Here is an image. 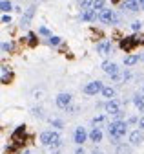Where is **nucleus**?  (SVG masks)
I'll list each match as a JSON object with an SVG mask.
<instances>
[{"instance_id":"30","label":"nucleus","mask_w":144,"mask_h":154,"mask_svg":"<svg viewBox=\"0 0 144 154\" xmlns=\"http://www.w3.org/2000/svg\"><path fill=\"white\" fill-rule=\"evenodd\" d=\"M51 125H55L57 128H62V127H64V123H62V121H59V119H53V121H51Z\"/></svg>"},{"instance_id":"17","label":"nucleus","mask_w":144,"mask_h":154,"mask_svg":"<svg viewBox=\"0 0 144 154\" xmlns=\"http://www.w3.org/2000/svg\"><path fill=\"white\" fill-rule=\"evenodd\" d=\"M11 79H13V73H11V70H7L6 66H2V83H4V85H7Z\"/></svg>"},{"instance_id":"8","label":"nucleus","mask_w":144,"mask_h":154,"mask_svg":"<svg viewBox=\"0 0 144 154\" xmlns=\"http://www.w3.org/2000/svg\"><path fill=\"white\" fill-rule=\"evenodd\" d=\"M95 18H97V15H95V9H93V8H89V9H82V13H80V20L93 22Z\"/></svg>"},{"instance_id":"36","label":"nucleus","mask_w":144,"mask_h":154,"mask_svg":"<svg viewBox=\"0 0 144 154\" xmlns=\"http://www.w3.org/2000/svg\"><path fill=\"white\" fill-rule=\"evenodd\" d=\"M139 4H140V8H144V0H139Z\"/></svg>"},{"instance_id":"15","label":"nucleus","mask_w":144,"mask_h":154,"mask_svg":"<svg viewBox=\"0 0 144 154\" xmlns=\"http://www.w3.org/2000/svg\"><path fill=\"white\" fill-rule=\"evenodd\" d=\"M97 51L100 53V55H108L111 51V42H100L99 46H97Z\"/></svg>"},{"instance_id":"21","label":"nucleus","mask_w":144,"mask_h":154,"mask_svg":"<svg viewBox=\"0 0 144 154\" xmlns=\"http://www.w3.org/2000/svg\"><path fill=\"white\" fill-rule=\"evenodd\" d=\"M104 121H106V116H97V118H93V127H97V128H99Z\"/></svg>"},{"instance_id":"27","label":"nucleus","mask_w":144,"mask_h":154,"mask_svg":"<svg viewBox=\"0 0 144 154\" xmlns=\"http://www.w3.org/2000/svg\"><path fill=\"white\" fill-rule=\"evenodd\" d=\"M2 50H4V51H11V50H13V42H4V44H2Z\"/></svg>"},{"instance_id":"25","label":"nucleus","mask_w":144,"mask_h":154,"mask_svg":"<svg viewBox=\"0 0 144 154\" xmlns=\"http://www.w3.org/2000/svg\"><path fill=\"white\" fill-rule=\"evenodd\" d=\"M49 44H53V46H57V44H60V37H49V41H48Z\"/></svg>"},{"instance_id":"40","label":"nucleus","mask_w":144,"mask_h":154,"mask_svg":"<svg viewBox=\"0 0 144 154\" xmlns=\"http://www.w3.org/2000/svg\"><path fill=\"white\" fill-rule=\"evenodd\" d=\"M142 92H144V86H142Z\"/></svg>"},{"instance_id":"2","label":"nucleus","mask_w":144,"mask_h":154,"mask_svg":"<svg viewBox=\"0 0 144 154\" xmlns=\"http://www.w3.org/2000/svg\"><path fill=\"white\" fill-rule=\"evenodd\" d=\"M60 140V136L57 132H51V130H46V132H42L40 134V141H42V145H48V147H51L55 141H59Z\"/></svg>"},{"instance_id":"23","label":"nucleus","mask_w":144,"mask_h":154,"mask_svg":"<svg viewBox=\"0 0 144 154\" xmlns=\"http://www.w3.org/2000/svg\"><path fill=\"white\" fill-rule=\"evenodd\" d=\"M0 8H2V11H9L11 9V2H9V0H2V4H0Z\"/></svg>"},{"instance_id":"26","label":"nucleus","mask_w":144,"mask_h":154,"mask_svg":"<svg viewBox=\"0 0 144 154\" xmlns=\"http://www.w3.org/2000/svg\"><path fill=\"white\" fill-rule=\"evenodd\" d=\"M27 38H29V46H35V44H37V37H35V33H29Z\"/></svg>"},{"instance_id":"39","label":"nucleus","mask_w":144,"mask_h":154,"mask_svg":"<svg viewBox=\"0 0 144 154\" xmlns=\"http://www.w3.org/2000/svg\"><path fill=\"white\" fill-rule=\"evenodd\" d=\"M53 154H60V152H53Z\"/></svg>"},{"instance_id":"16","label":"nucleus","mask_w":144,"mask_h":154,"mask_svg":"<svg viewBox=\"0 0 144 154\" xmlns=\"http://www.w3.org/2000/svg\"><path fill=\"white\" fill-rule=\"evenodd\" d=\"M133 105H135L140 112L144 110V95H142V94H135V95H133Z\"/></svg>"},{"instance_id":"1","label":"nucleus","mask_w":144,"mask_h":154,"mask_svg":"<svg viewBox=\"0 0 144 154\" xmlns=\"http://www.w3.org/2000/svg\"><path fill=\"white\" fill-rule=\"evenodd\" d=\"M126 130H128V125H126V121H113V123L108 125V134H110V138L115 140V141L120 140V138H124Z\"/></svg>"},{"instance_id":"38","label":"nucleus","mask_w":144,"mask_h":154,"mask_svg":"<svg viewBox=\"0 0 144 154\" xmlns=\"http://www.w3.org/2000/svg\"><path fill=\"white\" fill-rule=\"evenodd\" d=\"M140 59H142V61H144V55H142V57H140Z\"/></svg>"},{"instance_id":"4","label":"nucleus","mask_w":144,"mask_h":154,"mask_svg":"<svg viewBox=\"0 0 144 154\" xmlns=\"http://www.w3.org/2000/svg\"><path fill=\"white\" fill-rule=\"evenodd\" d=\"M102 83L100 81H93V83H88L86 86H84V92L88 94V95H95V94H99V92H102Z\"/></svg>"},{"instance_id":"6","label":"nucleus","mask_w":144,"mask_h":154,"mask_svg":"<svg viewBox=\"0 0 144 154\" xmlns=\"http://www.w3.org/2000/svg\"><path fill=\"white\" fill-rule=\"evenodd\" d=\"M71 103V94H59L57 95V105L59 108H68Z\"/></svg>"},{"instance_id":"10","label":"nucleus","mask_w":144,"mask_h":154,"mask_svg":"<svg viewBox=\"0 0 144 154\" xmlns=\"http://www.w3.org/2000/svg\"><path fill=\"white\" fill-rule=\"evenodd\" d=\"M100 20H102L104 24H110V22H113V20H115V15H113V11H111V9H102V11H100Z\"/></svg>"},{"instance_id":"37","label":"nucleus","mask_w":144,"mask_h":154,"mask_svg":"<svg viewBox=\"0 0 144 154\" xmlns=\"http://www.w3.org/2000/svg\"><path fill=\"white\" fill-rule=\"evenodd\" d=\"M93 154H104V152H100V150H93Z\"/></svg>"},{"instance_id":"7","label":"nucleus","mask_w":144,"mask_h":154,"mask_svg":"<svg viewBox=\"0 0 144 154\" xmlns=\"http://www.w3.org/2000/svg\"><path fill=\"white\" fill-rule=\"evenodd\" d=\"M120 9H128V11H139L140 9V4L139 0H124L120 4Z\"/></svg>"},{"instance_id":"9","label":"nucleus","mask_w":144,"mask_h":154,"mask_svg":"<svg viewBox=\"0 0 144 154\" xmlns=\"http://www.w3.org/2000/svg\"><path fill=\"white\" fill-rule=\"evenodd\" d=\"M102 70L108 73V75H117L119 73V68H117V64L115 63H110V61H106V63H102Z\"/></svg>"},{"instance_id":"31","label":"nucleus","mask_w":144,"mask_h":154,"mask_svg":"<svg viewBox=\"0 0 144 154\" xmlns=\"http://www.w3.org/2000/svg\"><path fill=\"white\" fill-rule=\"evenodd\" d=\"M11 22V17L9 15H2V24H9Z\"/></svg>"},{"instance_id":"29","label":"nucleus","mask_w":144,"mask_h":154,"mask_svg":"<svg viewBox=\"0 0 144 154\" xmlns=\"http://www.w3.org/2000/svg\"><path fill=\"white\" fill-rule=\"evenodd\" d=\"M131 28H133V31H139V29H140V28H142V24H140V22H139V20H135V22H133V24H131Z\"/></svg>"},{"instance_id":"14","label":"nucleus","mask_w":144,"mask_h":154,"mask_svg":"<svg viewBox=\"0 0 144 154\" xmlns=\"http://www.w3.org/2000/svg\"><path fill=\"white\" fill-rule=\"evenodd\" d=\"M89 140H91L93 143L102 141V130H100V128H97V127H93V130L89 132Z\"/></svg>"},{"instance_id":"24","label":"nucleus","mask_w":144,"mask_h":154,"mask_svg":"<svg viewBox=\"0 0 144 154\" xmlns=\"http://www.w3.org/2000/svg\"><path fill=\"white\" fill-rule=\"evenodd\" d=\"M117 152H119V154H130V147H126V145H120V147L117 149Z\"/></svg>"},{"instance_id":"18","label":"nucleus","mask_w":144,"mask_h":154,"mask_svg":"<svg viewBox=\"0 0 144 154\" xmlns=\"http://www.w3.org/2000/svg\"><path fill=\"white\" fill-rule=\"evenodd\" d=\"M100 94L104 95V97H108V99H113V97H115V90H113L111 86H104Z\"/></svg>"},{"instance_id":"11","label":"nucleus","mask_w":144,"mask_h":154,"mask_svg":"<svg viewBox=\"0 0 144 154\" xmlns=\"http://www.w3.org/2000/svg\"><path fill=\"white\" fill-rule=\"evenodd\" d=\"M86 138H88L86 130H84L82 127H79V128L75 130V143H77V145H82V143L86 141Z\"/></svg>"},{"instance_id":"35","label":"nucleus","mask_w":144,"mask_h":154,"mask_svg":"<svg viewBox=\"0 0 144 154\" xmlns=\"http://www.w3.org/2000/svg\"><path fill=\"white\" fill-rule=\"evenodd\" d=\"M75 154H84V149H82V147H79V149L75 150Z\"/></svg>"},{"instance_id":"34","label":"nucleus","mask_w":144,"mask_h":154,"mask_svg":"<svg viewBox=\"0 0 144 154\" xmlns=\"http://www.w3.org/2000/svg\"><path fill=\"white\" fill-rule=\"evenodd\" d=\"M139 127L144 130V116H142V118H140V121H139Z\"/></svg>"},{"instance_id":"22","label":"nucleus","mask_w":144,"mask_h":154,"mask_svg":"<svg viewBox=\"0 0 144 154\" xmlns=\"http://www.w3.org/2000/svg\"><path fill=\"white\" fill-rule=\"evenodd\" d=\"M104 2L106 0H93V9H104Z\"/></svg>"},{"instance_id":"32","label":"nucleus","mask_w":144,"mask_h":154,"mask_svg":"<svg viewBox=\"0 0 144 154\" xmlns=\"http://www.w3.org/2000/svg\"><path fill=\"white\" fill-rule=\"evenodd\" d=\"M59 147H62V138H60L59 141H55V143L51 145V149H59Z\"/></svg>"},{"instance_id":"33","label":"nucleus","mask_w":144,"mask_h":154,"mask_svg":"<svg viewBox=\"0 0 144 154\" xmlns=\"http://www.w3.org/2000/svg\"><path fill=\"white\" fill-rule=\"evenodd\" d=\"M40 33H42V35H48V37H51V33H49V29H48V28H40Z\"/></svg>"},{"instance_id":"12","label":"nucleus","mask_w":144,"mask_h":154,"mask_svg":"<svg viewBox=\"0 0 144 154\" xmlns=\"http://www.w3.org/2000/svg\"><path fill=\"white\" fill-rule=\"evenodd\" d=\"M130 141H131V145H140V143L144 141L142 132H140V130H133V132L130 134Z\"/></svg>"},{"instance_id":"13","label":"nucleus","mask_w":144,"mask_h":154,"mask_svg":"<svg viewBox=\"0 0 144 154\" xmlns=\"http://www.w3.org/2000/svg\"><path fill=\"white\" fill-rule=\"evenodd\" d=\"M33 15H35V6H31V8H27V9H26L24 17L20 18V24H22V26H27V24H29V20L33 18Z\"/></svg>"},{"instance_id":"20","label":"nucleus","mask_w":144,"mask_h":154,"mask_svg":"<svg viewBox=\"0 0 144 154\" xmlns=\"http://www.w3.org/2000/svg\"><path fill=\"white\" fill-rule=\"evenodd\" d=\"M79 6L80 9H89V8H93V0H79Z\"/></svg>"},{"instance_id":"28","label":"nucleus","mask_w":144,"mask_h":154,"mask_svg":"<svg viewBox=\"0 0 144 154\" xmlns=\"http://www.w3.org/2000/svg\"><path fill=\"white\" fill-rule=\"evenodd\" d=\"M31 112H33V116H37V118H42V108H33Z\"/></svg>"},{"instance_id":"3","label":"nucleus","mask_w":144,"mask_h":154,"mask_svg":"<svg viewBox=\"0 0 144 154\" xmlns=\"http://www.w3.org/2000/svg\"><path fill=\"white\" fill-rule=\"evenodd\" d=\"M139 44V37H124V41H120V48L124 50V51H131L135 46Z\"/></svg>"},{"instance_id":"19","label":"nucleus","mask_w":144,"mask_h":154,"mask_svg":"<svg viewBox=\"0 0 144 154\" xmlns=\"http://www.w3.org/2000/svg\"><path fill=\"white\" fill-rule=\"evenodd\" d=\"M139 59H140L139 55H128V57L124 59V64H126V66H133V64H135Z\"/></svg>"},{"instance_id":"5","label":"nucleus","mask_w":144,"mask_h":154,"mask_svg":"<svg viewBox=\"0 0 144 154\" xmlns=\"http://www.w3.org/2000/svg\"><path fill=\"white\" fill-rule=\"evenodd\" d=\"M106 112L111 114V116H115L117 112H120V101L119 99H110L108 105H106Z\"/></svg>"}]
</instances>
